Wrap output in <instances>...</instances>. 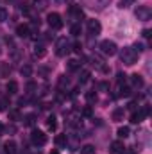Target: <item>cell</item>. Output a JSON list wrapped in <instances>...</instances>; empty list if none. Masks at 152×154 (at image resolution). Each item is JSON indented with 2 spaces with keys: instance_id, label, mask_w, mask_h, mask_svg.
Returning <instances> with one entry per match:
<instances>
[{
  "instance_id": "b9f144b4",
  "label": "cell",
  "mask_w": 152,
  "mask_h": 154,
  "mask_svg": "<svg viewBox=\"0 0 152 154\" xmlns=\"http://www.w3.org/2000/svg\"><path fill=\"white\" fill-rule=\"evenodd\" d=\"M131 4H132V0H120V7H127Z\"/></svg>"
},
{
  "instance_id": "ffe728a7",
  "label": "cell",
  "mask_w": 152,
  "mask_h": 154,
  "mask_svg": "<svg viewBox=\"0 0 152 154\" xmlns=\"http://www.w3.org/2000/svg\"><path fill=\"white\" fill-rule=\"evenodd\" d=\"M23 124H25V125H29V127H32V125L36 124V115H32V113L25 115V116H23Z\"/></svg>"
},
{
  "instance_id": "d590c367",
  "label": "cell",
  "mask_w": 152,
  "mask_h": 154,
  "mask_svg": "<svg viewBox=\"0 0 152 154\" xmlns=\"http://www.w3.org/2000/svg\"><path fill=\"white\" fill-rule=\"evenodd\" d=\"M36 91H38L39 97H43V95H47V93H48V86H41V88H38Z\"/></svg>"
},
{
  "instance_id": "d6a6232c",
  "label": "cell",
  "mask_w": 152,
  "mask_h": 154,
  "mask_svg": "<svg viewBox=\"0 0 152 154\" xmlns=\"http://www.w3.org/2000/svg\"><path fill=\"white\" fill-rule=\"evenodd\" d=\"M25 90H27V93H32L34 90H38V84L31 81V82H27V86H25Z\"/></svg>"
},
{
  "instance_id": "4316f807",
  "label": "cell",
  "mask_w": 152,
  "mask_h": 154,
  "mask_svg": "<svg viewBox=\"0 0 152 154\" xmlns=\"http://www.w3.org/2000/svg\"><path fill=\"white\" fill-rule=\"evenodd\" d=\"M131 93H132V91H131V88H129V86H120V90H118V93H116V95H118V97H129Z\"/></svg>"
},
{
  "instance_id": "83f0119b",
  "label": "cell",
  "mask_w": 152,
  "mask_h": 154,
  "mask_svg": "<svg viewBox=\"0 0 152 154\" xmlns=\"http://www.w3.org/2000/svg\"><path fill=\"white\" fill-rule=\"evenodd\" d=\"M90 77H91V74H90L88 70H82V72H81V75H79V82H81V84H84V82H88V81H90Z\"/></svg>"
},
{
  "instance_id": "ab89813d",
  "label": "cell",
  "mask_w": 152,
  "mask_h": 154,
  "mask_svg": "<svg viewBox=\"0 0 152 154\" xmlns=\"http://www.w3.org/2000/svg\"><path fill=\"white\" fill-rule=\"evenodd\" d=\"M4 131H7V133H11V134H14L16 133V127L11 124V125H7V127H4Z\"/></svg>"
},
{
  "instance_id": "5bb4252c",
  "label": "cell",
  "mask_w": 152,
  "mask_h": 154,
  "mask_svg": "<svg viewBox=\"0 0 152 154\" xmlns=\"http://www.w3.org/2000/svg\"><path fill=\"white\" fill-rule=\"evenodd\" d=\"M123 115H125L123 108H116L113 111V115H111V118H113V122H122L123 120Z\"/></svg>"
},
{
  "instance_id": "9c48e42d",
  "label": "cell",
  "mask_w": 152,
  "mask_h": 154,
  "mask_svg": "<svg viewBox=\"0 0 152 154\" xmlns=\"http://www.w3.org/2000/svg\"><path fill=\"white\" fill-rule=\"evenodd\" d=\"M68 14H70L74 20H82V18H84V13H82V9H81L79 5H70V7H68Z\"/></svg>"
},
{
  "instance_id": "5b68a950",
  "label": "cell",
  "mask_w": 152,
  "mask_h": 154,
  "mask_svg": "<svg viewBox=\"0 0 152 154\" xmlns=\"http://www.w3.org/2000/svg\"><path fill=\"white\" fill-rule=\"evenodd\" d=\"M31 142H32L36 147H43V145L47 143V134H45L43 131H39V129H34V131L31 133Z\"/></svg>"
},
{
  "instance_id": "ba28073f",
  "label": "cell",
  "mask_w": 152,
  "mask_h": 154,
  "mask_svg": "<svg viewBox=\"0 0 152 154\" xmlns=\"http://www.w3.org/2000/svg\"><path fill=\"white\" fill-rule=\"evenodd\" d=\"M100 22L99 20H88V32H90V36H97V34H100Z\"/></svg>"
},
{
  "instance_id": "8fae6325",
  "label": "cell",
  "mask_w": 152,
  "mask_h": 154,
  "mask_svg": "<svg viewBox=\"0 0 152 154\" xmlns=\"http://www.w3.org/2000/svg\"><path fill=\"white\" fill-rule=\"evenodd\" d=\"M109 152H111V154H125L123 142H120V140L113 142V143H111V147H109Z\"/></svg>"
},
{
  "instance_id": "cb8c5ba5",
  "label": "cell",
  "mask_w": 152,
  "mask_h": 154,
  "mask_svg": "<svg viewBox=\"0 0 152 154\" xmlns=\"http://www.w3.org/2000/svg\"><path fill=\"white\" fill-rule=\"evenodd\" d=\"M116 134H118V138H127L129 134H131V129L129 127H118V131H116Z\"/></svg>"
},
{
  "instance_id": "60d3db41",
  "label": "cell",
  "mask_w": 152,
  "mask_h": 154,
  "mask_svg": "<svg viewBox=\"0 0 152 154\" xmlns=\"http://www.w3.org/2000/svg\"><path fill=\"white\" fill-rule=\"evenodd\" d=\"M43 39H45V41H50V39H54V34H50V32H43Z\"/></svg>"
},
{
  "instance_id": "7c38bea8",
  "label": "cell",
  "mask_w": 152,
  "mask_h": 154,
  "mask_svg": "<svg viewBox=\"0 0 152 154\" xmlns=\"http://www.w3.org/2000/svg\"><path fill=\"white\" fill-rule=\"evenodd\" d=\"M4 152L5 154H16V143L13 140H7L4 143Z\"/></svg>"
},
{
  "instance_id": "e575fe53",
  "label": "cell",
  "mask_w": 152,
  "mask_h": 154,
  "mask_svg": "<svg viewBox=\"0 0 152 154\" xmlns=\"http://www.w3.org/2000/svg\"><path fill=\"white\" fill-rule=\"evenodd\" d=\"M7 16H9V14H7V9H5V7H0V22H5Z\"/></svg>"
},
{
  "instance_id": "f35d334b",
  "label": "cell",
  "mask_w": 152,
  "mask_h": 154,
  "mask_svg": "<svg viewBox=\"0 0 152 154\" xmlns=\"http://www.w3.org/2000/svg\"><path fill=\"white\" fill-rule=\"evenodd\" d=\"M93 115V111H91V108L90 106H86L84 109H82V116H91Z\"/></svg>"
},
{
  "instance_id": "9a60e30c",
  "label": "cell",
  "mask_w": 152,
  "mask_h": 154,
  "mask_svg": "<svg viewBox=\"0 0 152 154\" xmlns=\"http://www.w3.org/2000/svg\"><path fill=\"white\" fill-rule=\"evenodd\" d=\"M9 74H11V66H9V63H0V77L5 79V77H9Z\"/></svg>"
},
{
  "instance_id": "6da1fadb",
  "label": "cell",
  "mask_w": 152,
  "mask_h": 154,
  "mask_svg": "<svg viewBox=\"0 0 152 154\" xmlns=\"http://www.w3.org/2000/svg\"><path fill=\"white\" fill-rule=\"evenodd\" d=\"M120 59H122L123 65L132 66V65L138 61V54L132 50V47H125V48H122V52H120Z\"/></svg>"
},
{
  "instance_id": "2e32d148",
  "label": "cell",
  "mask_w": 152,
  "mask_h": 154,
  "mask_svg": "<svg viewBox=\"0 0 152 154\" xmlns=\"http://www.w3.org/2000/svg\"><path fill=\"white\" fill-rule=\"evenodd\" d=\"M5 90H7V93H9V95L18 93V82H16V81H9V82H7V86H5Z\"/></svg>"
},
{
  "instance_id": "484cf974",
  "label": "cell",
  "mask_w": 152,
  "mask_h": 154,
  "mask_svg": "<svg viewBox=\"0 0 152 154\" xmlns=\"http://www.w3.org/2000/svg\"><path fill=\"white\" fill-rule=\"evenodd\" d=\"M57 84H59V90H65V88L70 84V81H68V77H66V75H59V79H57Z\"/></svg>"
},
{
  "instance_id": "f6af8a7d",
  "label": "cell",
  "mask_w": 152,
  "mask_h": 154,
  "mask_svg": "<svg viewBox=\"0 0 152 154\" xmlns=\"http://www.w3.org/2000/svg\"><path fill=\"white\" fill-rule=\"evenodd\" d=\"M143 36H145V38H150V31H149V29H145V31H143Z\"/></svg>"
},
{
  "instance_id": "ac0fdd59",
  "label": "cell",
  "mask_w": 152,
  "mask_h": 154,
  "mask_svg": "<svg viewBox=\"0 0 152 154\" xmlns=\"http://www.w3.org/2000/svg\"><path fill=\"white\" fill-rule=\"evenodd\" d=\"M34 56L39 57V59L45 57V56H47V48H45L43 45H36V47H34Z\"/></svg>"
},
{
  "instance_id": "30bf717a",
  "label": "cell",
  "mask_w": 152,
  "mask_h": 154,
  "mask_svg": "<svg viewBox=\"0 0 152 154\" xmlns=\"http://www.w3.org/2000/svg\"><path fill=\"white\" fill-rule=\"evenodd\" d=\"M16 36H20V38H29V36H31V25H27V23L18 25V27H16Z\"/></svg>"
},
{
  "instance_id": "52a82bcc",
  "label": "cell",
  "mask_w": 152,
  "mask_h": 154,
  "mask_svg": "<svg viewBox=\"0 0 152 154\" xmlns=\"http://www.w3.org/2000/svg\"><path fill=\"white\" fill-rule=\"evenodd\" d=\"M149 113H150V108H149V106H145V108H141L138 113H136V111L132 113V116H131V122H132V124H140L145 116H149Z\"/></svg>"
},
{
  "instance_id": "836d02e7",
  "label": "cell",
  "mask_w": 152,
  "mask_h": 154,
  "mask_svg": "<svg viewBox=\"0 0 152 154\" xmlns=\"http://www.w3.org/2000/svg\"><path fill=\"white\" fill-rule=\"evenodd\" d=\"M7 106H9V99H0V111H5L7 109Z\"/></svg>"
},
{
  "instance_id": "277c9868",
  "label": "cell",
  "mask_w": 152,
  "mask_h": 154,
  "mask_svg": "<svg viewBox=\"0 0 152 154\" xmlns=\"http://www.w3.org/2000/svg\"><path fill=\"white\" fill-rule=\"evenodd\" d=\"M100 50H102V54H106V56H114V54L118 52V47H116L114 41L104 39V41H100Z\"/></svg>"
},
{
  "instance_id": "8d00e7d4",
  "label": "cell",
  "mask_w": 152,
  "mask_h": 154,
  "mask_svg": "<svg viewBox=\"0 0 152 154\" xmlns=\"http://www.w3.org/2000/svg\"><path fill=\"white\" fill-rule=\"evenodd\" d=\"M72 50H74V52H77V54H81V52H82V45L77 41V43H74V45H72Z\"/></svg>"
},
{
  "instance_id": "7a4b0ae2",
  "label": "cell",
  "mask_w": 152,
  "mask_h": 154,
  "mask_svg": "<svg viewBox=\"0 0 152 154\" xmlns=\"http://www.w3.org/2000/svg\"><path fill=\"white\" fill-rule=\"evenodd\" d=\"M70 50H72V45H70V41H68V39H66V38L57 39V43H56V54H57L59 57H65Z\"/></svg>"
},
{
  "instance_id": "8992f818",
  "label": "cell",
  "mask_w": 152,
  "mask_h": 154,
  "mask_svg": "<svg viewBox=\"0 0 152 154\" xmlns=\"http://www.w3.org/2000/svg\"><path fill=\"white\" fill-rule=\"evenodd\" d=\"M47 22H48L50 29H54V31H59V29L63 27V20H61V16H59L57 13H50L48 18H47Z\"/></svg>"
},
{
  "instance_id": "4fadbf2b",
  "label": "cell",
  "mask_w": 152,
  "mask_h": 154,
  "mask_svg": "<svg viewBox=\"0 0 152 154\" xmlns=\"http://www.w3.org/2000/svg\"><path fill=\"white\" fill-rule=\"evenodd\" d=\"M131 84H132L134 88H143V77L138 75V74L131 75Z\"/></svg>"
},
{
  "instance_id": "d4e9b609",
  "label": "cell",
  "mask_w": 152,
  "mask_h": 154,
  "mask_svg": "<svg viewBox=\"0 0 152 154\" xmlns=\"http://www.w3.org/2000/svg\"><path fill=\"white\" fill-rule=\"evenodd\" d=\"M20 74L23 77H31L32 75V66H31V65H23V66L20 68Z\"/></svg>"
},
{
  "instance_id": "d6986e66",
  "label": "cell",
  "mask_w": 152,
  "mask_h": 154,
  "mask_svg": "<svg viewBox=\"0 0 152 154\" xmlns=\"http://www.w3.org/2000/svg\"><path fill=\"white\" fill-rule=\"evenodd\" d=\"M54 142H56V145H57V147H65V145H66V142H68V138H66V134H57Z\"/></svg>"
},
{
  "instance_id": "3957f363",
  "label": "cell",
  "mask_w": 152,
  "mask_h": 154,
  "mask_svg": "<svg viewBox=\"0 0 152 154\" xmlns=\"http://www.w3.org/2000/svg\"><path fill=\"white\" fill-rule=\"evenodd\" d=\"M134 14H136V18L140 20V22H149L152 16V11L149 5H138L136 7V11H134Z\"/></svg>"
},
{
  "instance_id": "603a6c76",
  "label": "cell",
  "mask_w": 152,
  "mask_h": 154,
  "mask_svg": "<svg viewBox=\"0 0 152 154\" xmlns=\"http://www.w3.org/2000/svg\"><path fill=\"white\" fill-rule=\"evenodd\" d=\"M47 127H48L50 131H56V129H57V120H56V116H48V118H47Z\"/></svg>"
},
{
  "instance_id": "74e56055",
  "label": "cell",
  "mask_w": 152,
  "mask_h": 154,
  "mask_svg": "<svg viewBox=\"0 0 152 154\" xmlns=\"http://www.w3.org/2000/svg\"><path fill=\"white\" fill-rule=\"evenodd\" d=\"M125 74H118V75H116V82H118V84H120V86H123V82H125Z\"/></svg>"
},
{
  "instance_id": "f1b7e54d",
  "label": "cell",
  "mask_w": 152,
  "mask_h": 154,
  "mask_svg": "<svg viewBox=\"0 0 152 154\" xmlns=\"http://www.w3.org/2000/svg\"><path fill=\"white\" fill-rule=\"evenodd\" d=\"M70 34H72L74 38L81 36V25H79V23H74V25H72V29H70Z\"/></svg>"
},
{
  "instance_id": "c3c4849f",
  "label": "cell",
  "mask_w": 152,
  "mask_h": 154,
  "mask_svg": "<svg viewBox=\"0 0 152 154\" xmlns=\"http://www.w3.org/2000/svg\"><path fill=\"white\" fill-rule=\"evenodd\" d=\"M0 52H2V50H0Z\"/></svg>"
},
{
  "instance_id": "bcb514c9",
  "label": "cell",
  "mask_w": 152,
  "mask_h": 154,
  "mask_svg": "<svg viewBox=\"0 0 152 154\" xmlns=\"http://www.w3.org/2000/svg\"><path fill=\"white\" fill-rule=\"evenodd\" d=\"M2 133H4V125L0 124V134H2Z\"/></svg>"
},
{
  "instance_id": "e0dca14e",
  "label": "cell",
  "mask_w": 152,
  "mask_h": 154,
  "mask_svg": "<svg viewBox=\"0 0 152 154\" xmlns=\"http://www.w3.org/2000/svg\"><path fill=\"white\" fill-rule=\"evenodd\" d=\"M66 68H68L70 72H75V70L81 68V63H79L77 59H68V61H66Z\"/></svg>"
},
{
  "instance_id": "ee69618b",
  "label": "cell",
  "mask_w": 152,
  "mask_h": 154,
  "mask_svg": "<svg viewBox=\"0 0 152 154\" xmlns=\"http://www.w3.org/2000/svg\"><path fill=\"white\" fill-rule=\"evenodd\" d=\"M99 88H100V90H108V82H100Z\"/></svg>"
},
{
  "instance_id": "7bdbcfd3",
  "label": "cell",
  "mask_w": 152,
  "mask_h": 154,
  "mask_svg": "<svg viewBox=\"0 0 152 154\" xmlns=\"http://www.w3.org/2000/svg\"><path fill=\"white\" fill-rule=\"evenodd\" d=\"M136 106H138L136 102H129V106H127V108H129V109H132V111H136Z\"/></svg>"
},
{
  "instance_id": "1f68e13d",
  "label": "cell",
  "mask_w": 152,
  "mask_h": 154,
  "mask_svg": "<svg viewBox=\"0 0 152 154\" xmlns=\"http://www.w3.org/2000/svg\"><path fill=\"white\" fill-rule=\"evenodd\" d=\"M132 50H134L136 54H141V52L145 50V45H143V43H134V47H132Z\"/></svg>"
},
{
  "instance_id": "7dc6e473",
  "label": "cell",
  "mask_w": 152,
  "mask_h": 154,
  "mask_svg": "<svg viewBox=\"0 0 152 154\" xmlns=\"http://www.w3.org/2000/svg\"><path fill=\"white\" fill-rule=\"evenodd\" d=\"M50 154H59V151H50Z\"/></svg>"
},
{
  "instance_id": "44dd1931",
  "label": "cell",
  "mask_w": 152,
  "mask_h": 154,
  "mask_svg": "<svg viewBox=\"0 0 152 154\" xmlns=\"http://www.w3.org/2000/svg\"><path fill=\"white\" fill-rule=\"evenodd\" d=\"M48 5V0H34V9L36 11H45Z\"/></svg>"
},
{
  "instance_id": "f546056e",
  "label": "cell",
  "mask_w": 152,
  "mask_h": 154,
  "mask_svg": "<svg viewBox=\"0 0 152 154\" xmlns=\"http://www.w3.org/2000/svg\"><path fill=\"white\" fill-rule=\"evenodd\" d=\"M81 154H95V147L93 145H82L81 147Z\"/></svg>"
},
{
  "instance_id": "7402d4cb",
  "label": "cell",
  "mask_w": 152,
  "mask_h": 154,
  "mask_svg": "<svg viewBox=\"0 0 152 154\" xmlns=\"http://www.w3.org/2000/svg\"><path fill=\"white\" fill-rule=\"evenodd\" d=\"M86 100L90 102V104H95L97 100H99V97H97V91H86Z\"/></svg>"
},
{
  "instance_id": "4dcf8cb0",
  "label": "cell",
  "mask_w": 152,
  "mask_h": 154,
  "mask_svg": "<svg viewBox=\"0 0 152 154\" xmlns=\"http://www.w3.org/2000/svg\"><path fill=\"white\" fill-rule=\"evenodd\" d=\"M9 120H20V111L18 109H9Z\"/></svg>"
}]
</instances>
